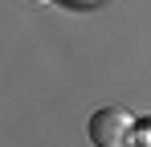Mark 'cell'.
<instances>
[{"label": "cell", "instance_id": "1", "mask_svg": "<svg viewBox=\"0 0 151 147\" xmlns=\"http://www.w3.org/2000/svg\"><path fill=\"white\" fill-rule=\"evenodd\" d=\"M86 131H90V143L94 147H127L131 131H135V115L127 106H102V110L90 115Z\"/></svg>", "mask_w": 151, "mask_h": 147}, {"label": "cell", "instance_id": "2", "mask_svg": "<svg viewBox=\"0 0 151 147\" xmlns=\"http://www.w3.org/2000/svg\"><path fill=\"white\" fill-rule=\"evenodd\" d=\"M127 147H151V115H143V119H135V131H131V139H127Z\"/></svg>", "mask_w": 151, "mask_h": 147}, {"label": "cell", "instance_id": "3", "mask_svg": "<svg viewBox=\"0 0 151 147\" xmlns=\"http://www.w3.org/2000/svg\"><path fill=\"white\" fill-rule=\"evenodd\" d=\"M29 4H45V0H29Z\"/></svg>", "mask_w": 151, "mask_h": 147}, {"label": "cell", "instance_id": "4", "mask_svg": "<svg viewBox=\"0 0 151 147\" xmlns=\"http://www.w3.org/2000/svg\"><path fill=\"white\" fill-rule=\"evenodd\" d=\"M70 4H78V0H70Z\"/></svg>", "mask_w": 151, "mask_h": 147}]
</instances>
